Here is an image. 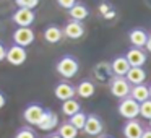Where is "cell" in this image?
I'll return each instance as SVG.
<instances>
[{
  "label": "cell",
  "instance_id": "6da1fadb",
  "mask_svg": "<svg viewBox=\"0 0 151 138\" xmlns=\"http://www.w3.org/2000/svg\"><path fill=\"white\" fill-rule=\"evenodd\" d=\"M55 70L62 78L70 80L73 76H76V73L80 70V63L73 55H63L59 59V62L55 65Z\"/></svg>",
  "mask_w": 151,
  "mask_h": 138
},
{
  "label": "cell",
  "instance_id": "7a4b0ae2",
  "mask_svg": "<svg viewBox=\"0 0 151 138\" xmlns=\"http://www.w3.org/2000/svg\"><path fill=\"white\" fill-rule=\"evenodd\" d=\"M117 111H119V115H120V117H124L125 120L137 119L138 115H140V104H138L135 99H132L130 96H127V98L120 99Z\"/></svg>",
  "mask_w": 151,
  "mask_h": 138
},
{
  "label": "cell",
  "instance_id": "3957f363",
  "mask_svg": "<svg viewBox=\"0 0 151 138\" xmlns=\"http://www.w3.org/2000/svg\"><path fill=\"white\" fill-rule=\"evenodd\" d=\"M130 88L132 85L125 80V76H114L109 81V91L114 98L117 99H124L130 94Z\"/></svg>",
  "mask_w": 151,
  "mask_h": 138
},
{
  "label": "cell",
  "instance_id": "277c9868",
  "mask_svg": "<svg viewBox=\"0 0 151 138\" xmlns=\"http://www.w3.org/2000/svg\"><path fill=\"white\" fill-rule=\"evenodd\" d=\"M28 59V52H26V47H21V46H13L7 47V54H5V60H7L10 65H15V67H20L26 62Z\"/></svg>",
  "mask_w": 151,
  "mask_h": 138
},
{
  "label": "cell",
  "instance_id": "5b68a950",
  "mask_svg": "<svg viewBox=\"0 0 151 138\" xmlns=\"http://www.w3.org/2000/svg\"><path fill=\"white\" fill-rule=\"evenodd\" d=\"M13 42L17 46L21 47H28L34 42V31L31 29V26H18L17 29L13 31Z\"/></svg>",
  "mask_w": 151,
  "mask_h": 138
},
{
  "label": "cell",
  "instance_id": "8992f818",
  "mask_svg": "<svg viewBox=\"0 0 151 138\" xmlns=\"http://www.w3.org/2000/svg\"><path fill=\"white\" fill-rule=\"evenodd\" d=\"M104 130V124H102L101 117L96 114H88L86 115V122L85 127H83V132H85L88 137H99Z\"/></svg>",
  "mask_w": 151,
  "mask_h": 138
},
{
  "label": "cell",
  "instance_id": "52a82bcc",
  "mask_svg": "<svg viewBox=\"0 0 151 138\" xmlns=\"http://www.w3.org/2000/svg\"><path fill=\"white\" fill-rule=\"evenodd\" d=\"M44 114V107L39 104V102H31V104H28L26 107H24L23 111V119L26 124L29 125H37L41 120V117H42Z\"/></svg>",
  "mask_w": 151,
  "mask_h": 138
},
{
  "label": "cell",
  "instance_id": "ba28073f",
  "mask_svg": "<svg viewBox=\"0 0 151 138\" xmlns=\"http://www.w3.org/2000/svg\"><path fill=\"white\" fill-rule=\"evenodd\" d=\"M59 124H60L59 115L54 111H50V109H44V114H42V117H41L39 124H37L36 127L42 132H50V130L59 127Z\"/></svg>",
  "mask_w": 151,
  "mask_h": 138
},
{
  "label": "cell",
  "instance_id": "9c48e42d",
  "mask_svg": "<svg viewBox=\"0 0 151 138\" xmlns=\"http://www.w3.org/2000/svg\"><path fill=\"white\" fill-rule=\"evenodd\" d=\"M34 20H36V15L29 8H18L12 15V21L17 26H31L34 23Z\"/></svg>",
  "mask_w": 151,
  "mask_h": 138
},
{
  "label": "cell",
  "instance_id": "30bf717a",
  "mask_svg": "<svg viewBox=\"0 0 151 138\" xmlns=\"http://www.w3.org/2000/svg\"><path fill=\"white\" fill-rule=\"evenodd\" d=\"M93 75H94V78L99 83H104V85H109V81L114 78V73H112V68H111V63L109 62L96 63L94 68H93Z\"/></svg>",
  "mask_w": 151,
  "mask_h": 138
},
{
  "label": "cell",
  "instance_id": "8fae6325",
  "mask_svg": "<svg viewBox=\"0 0 151 138\" xmlns=\"http://www.w3.org/2000/svg\"><path fill=\"white\" fill-rule=\"evenodd\" d=\"M54 94H55V98L59 99V101H67V99H72L75 98V86L72 85L70 81H67V80H63V81H59L55 85V88H54Z\"/></svg>",
  "mask_w": 151,
  "mask_h": 138
},
{
  "label": "cell",
  "instance_id": "7c38bea8",
  "mask_svg": "<svg viewBox=\"0 0 151 138\" xmlns=\"http://www.w3.org/2000/svg\"><path fill=\"white\" fill-rule=\"evenodd\" d=\"M125 59L130 67H143L146 63V52L140 47H130L125 54Z\"/></svg>",
  "mask_w": 151,
  "mask_h": 138
},
{
  "label": "cell",
  "instance_id": "4fadbf2b",
  "mask_svg": "<svg viewBox=\"0 0 151 138\" xmlns=\"http://www.w3.org/2000/svg\"><path fill=\"white\" fill-rule=\"evenodd\" d=\"M63 36L68 37V39H80V37L85 34V26H83L81 21L76 20H70L68 23L63 26Z\"/></svg>",
  "mask_w": 151,
  "mask_h": 138
},
{
  "label": "cell",
  "instance_id": "5bb4252c",
  "mask_svg": "<svg viewBox=\"0 0 151 138\" xmlns=\"http://www.w3.org/2000/svg\"><path fill=\"white\" fill-rule=\"evenodd\" d=\"M145 128L141 127V124L137 120V119H130L124 124L122 127V133H124L125 138H141V133H143Z\"/></svg>",
  "mask_w": 151,
  "mask_h": 138
},
{
  "label": "cell",
  "instance_id": "9a60e30c",
  "mask_svg": "<svg viewBox=\"0 0 151 138\" xmlns=\"http://www.w3.org/2000/svg\"><path fill=\"white\" fill-rule=\"evenodd\" d=\"M146 39H148V33L143 28H133L128 33V41H130L132 47H140V49H143L145 44H146Z\"/></svg>",
  "mask_w": 151,
  "mask_h": 138
},
{
  "label": "cell",
  "instance_id": "2e32d148",
  "mask_svg": "<svg viewBox=\"0 0 151 138\" xmlns=\"http://www.w3.org/2000/svg\"><path fill=\"white\" fill-rule=\"evenodd\" d=\"M128 96H130L132 99H135L138 104H141L143 101L150 99V88H148V85H145V83H140V85H132L130 94H128Z\"/></svg>",
  "mask_w": 151,
  "mask_h": 138
},
{
  "label": "cell",
  "instance_id": "e0dca14e",
  "mask_svg": "<svg viewBox=\"0 0 151 138\" xmlns=\"http://www.w3.org/2000/svg\"><path fill=\"white\" fill-rule=\"evenodd\" d=\"M125 80L130 85H140L146 80V72L143 70V67H130L128 72L125 73Z\"/></svg>",
  "mask_w": 151,
  "mask_h": 138
},
{
  "label": "cell",
  "instance_id": "ac0fdd59",
  "mask_svg": "<svg viewBox=\"0 0 151 138\" xmlns=\"http://www.w3.org/2000/svg\"><path fill=\"white\" fill-rule=\"evenodd\" d=\"M63 37V31L62 28H59L57 24H50L44 29V41L49 44H57L60 42Z\"/></svg>",
  "mask_w": 151,
  "mask_h": 138
},
{
  "label": "cell",
  "instance_id": "d6986e66",
  "mask_svg": "<svg viewBox=\"0 0 151 138\" xmlns=\"http://www.w3.org/2000/svg\"><path fill=\"white\" fill-rule=\"evenodd\" d=\"M111 68H112L114 76H125V73L128 72L130 65H128L125 55H119V57H115V59L111 62Z\"/></svg>",
  "mask_w": 151,
  "mask_h": 138
},
{
  "label": "cell",
  "instance_id": "ffe728a7",
  "mask_svg": "<svg viewBox=\"0 0 151 138\" xmlns=\"http://www.w3.org/2000/svg\"><path fill=\"white\" fill-rule=\"evenodd\" d=\"M75 93L83 99H88L91 98L93 94L96 93V86L91 80H83V81L78 83V86H75Z\"/></svg>",
  "mask_w": 151,
  "mask_h": 138
},
{
  "label": "cell",
  "instance_id": "44dd1931",
  "mask_svg": "<svg viewBox=\"0 0 151 138\" xmlns=\"http://www.w3.org/2000/svg\"><path fill=\"white\" fill-rule=\"evenodd\" d=\"M68 15L72 20H76V21H83L88 18L89 15V10L88 7H86L85 4H80V2H76L75 5H73L72 8H68Z\"/></svg>",
  "mask_w": 151,
  "mask_h": 138
},
{
  "label": "cell",
  "instance_id": "7402d4cb",
  "mask_svg": "<svg viewBox=\"0 0 151 138\" xmlns=\"http://www.w3.org/2000/svg\"><path fill=\"white\" fill-rule=\"evenodd\" d=\"M60 111H62L63 115H67V117H72L73 114H76L78 111H81V106H80V102L76 101L75 98H72V99H67V101H62Z\"/></svg>",
  "mask_w": 151,
  "mask_h": 138
},
{
  "label": "cell",
  "instance_id": "603a6c76",
  "mask_svg": "<svg viewBox=\"0 0 151 138\" xmlns=\"http://www.w3.org/2000/svg\"><path fill=\"white\" fill-rule=\"evenodd\" d=\"M78 132L80 130H76V128L73 127L68 120H67V122H60L59 127H57V133H59L62 138H76V137H78Z\"/></svg>",
  "mask_w": 151,
  "mask_h": 138
},
{
  "label": "cell",
  "instance_id": "cb8c5ba5",
  "mask_svg": "<svg viewBox=\"0 0 151 138\" xmlns=\"http://www.w3.org/2000/svg\"><path fill=\"white\" fill-rule=\"evenodd\" d=\"M86 115H88V114H85L83 111H78L76 114H73L72 117H68V122L76 128V130H83L85 122H86Z\"/></svg>",
  "mask_w": 151,
  "mask_h": 138
},
{
  "label": "cell",
  "instance_id": "d4e9b609",
  "mask_svg": "<svg viewBox=\"0 0 151 138\" xmlns=\"http://www.w3.org/2000/svg\"><path fill=\"white\" fill-rule=\"evenodd\" d=\"M140 115L143 119H146V120L151 119V98L146 99V101H143L140 104Z\"/></svg>",
  "mask_w": 151,
  "mask_h": 138
},
{
  "label": "cell",
  "instance_id": "484cf974",
  "mask_svg": "<svg viewBox=\"0 0 151 138\" xmlns=\"http://www.w3.org/2000/svg\"><path fill=\"white\" fill-rule=\"evenodd\" d=\"M15 138H36V132L31 127H21L15 133Z\"/></svg>",
  "mask_w": 151,
  "mask_h": 138
},
{
  "label": "cell",
  "instance_id": "4316f807",
  "mask_svg": "<svg viewBox=\"0 0 151 138\" xmlns=\"http://www.w3.org/2000/svg\"><path fill=\"white\" fill-rule=\"evenodd\" d=\"M15 2L18 8H29V10H34L39 5V0H15Z\"/></svg>",
  "mask_w": 151,
  "mask_h": 138
},
{
  "label": "cell",
  "instance_id": "83f0119b",
  "mask_svg": "<svg viewBox=\"0 0 151 138\" xmlns=\"http://www.w3.org/2000/svg\"><path fill=\"white\" fill-rule=\"evenodd\" d=\"M99 12H101V15H102L104 18H107V20H109V18H112V17L115 15V12L111 8V5L106 4V2H104V4L99 5Z\"/></svg>",
  "mask_w": 151,
  "mask_h": 138
},
{
  "label": "cell",
  "instance_id": "f1b7e54d",
  "mask_svg": "<svg viewBox=\"0 0 151 138\" xmlns=\"http://www.w3.org/2000/svg\"><path fill=\"white\" fill-rule=\"evenodd\" d=\"M75 4H76V0H57V5H59L60 8H65V10L72 8Z\"/></svg>",
  "mask_w": 151,
  "mask_h": 138
},
{
  "label": "cell",
  "instance_id": "f546056e",
  "mask_svg": "<svg viewBox=\"0 0 151 138\" xmlns=\"http://www.w3.org/2000/svg\"><path fill=\"white\" fill-rule=\"evenodd\" d=\"M5 104H7V94L4 91H0V109L4 107Z\"/></svg>",
  "mask_w": 151,
  "mask_h": 138
},
{
  "label": "cell",
  "instance_id": "4dcf8cb0",
  "mask_svg": "<svg viewBox=\"0 0 151 138\" xmlns=\"http://www.w3.org/2000/svg\"><path fill=\"white\" fill-rule=\"evenodd\" d=\"M5 54H7V47L0 42V62H2V60H5Z\"/></svg>",
  "mask_w": 151,
  "mask_h": 138
},
{
  "label": "cell",
  "instance_id": "1f68e13d",
  "mask_svg": "<svg viewBox=\"0 0 151 138\" xmlns=\"http://www.w3.org/2000/svg\"><path fill=\"white\" fill-rule=\"evenodd\" d=\"M145 49L151 54V34H148V39H146V44H145Z\"/></svg>",
  "mask_w": 151,
  "mask_h": 138
},
{
  "label": "cell",
  "instance_id": "d6a6232c",
  "mask_svg": "<svg viewBox=\"0 0 151 138\" xmlns=\"http://www.w3.org/2000/svg\"><path fill=\"white\" fill-rule=\"evenodd\" d=\"M141 138H151V128H148V130H143V133H141Z\"/></svg>",
  "mask_w": 151,
  "mask_h": 138
},
{
  "label": "cell",
  "instance_id": "836d02e7",
  "mask_svg": "<svg viewBox=\"0 0 151 138\" xmlns=\"http://www.w3.org/2000/svg\"><path fill=\"white\" fill-rule=\"evenodd\" d=\"M46 138H62V137H60L59 133H50V135H47Z\"/></svg>",
  "mask_w": 151,
  "mask_h": 138
},
{
  "label": "cell",
  "instance_id": "e575fe53",
  "mask_svg": "<svg viewBox=\"0 0 151 138\" xmlns=\"http://www.w3.org/2000/svg\"><path fill=\"white\" fill-rule=\"evenodd\" d=\"M99 138H112V137H109V135H101Z\"/></svg>",
  "mask_w": 151,
  "mask_h": 138
},
{
  "label": "cell",
  "instance_id": "d590c367",
  "mask_svg": "<svg viewBox=\"0 0 151 138\" xmlns=\"http://www.w3.org/2000/svg\"><path fill=\"white\" fill-rule=\"evenodd\" d=\"M148 88H150V98H151V85H150V86H148Z\"/></svg>",
  "mask_w": 151,
  "mask_h": 138
},
{
  "label": "cell",
  "instance_id": "8d00e7d4",
  "mask_svg": "<svg viewBox=\"0 0 151 138\" xmlns=\"http://www.w3.org/2000/svg\"><path fill=\"white\" fill-rule=\"evenodd\" d=\"M148 124H150V128H151V119H150V120H148Z\"/></svg>",
  "mask_w": 151,
  "mask_h": 138
}]
</instances>
